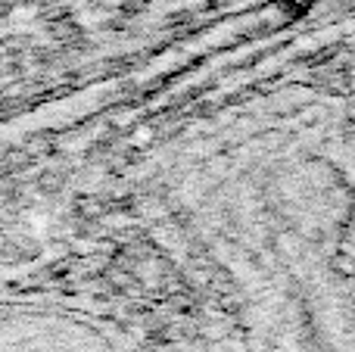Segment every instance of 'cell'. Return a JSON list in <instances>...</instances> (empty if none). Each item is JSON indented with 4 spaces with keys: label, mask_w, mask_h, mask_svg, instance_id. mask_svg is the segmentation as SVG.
I'll return each mask as SVG.
<instances>
[{
    "label": "cell",
    "mask_w": 355,
    "mask_h": 352,
    "mask_svg": "<svg viewBox=\"0 0 355 352\" xmlns=\"http://www.w3.org/2000/svg\"><path fill=\"white\" fill-rule=\"evenodd\" d=\"M0 352H116V346L78 318L0 312Z\"/></svg>",
    "instance_id": "cell-1"
}]
</instances>
